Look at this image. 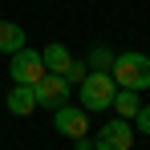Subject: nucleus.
I'll use <instances>...</instances> for the list:
<instances>
[{
    "mask_svg": "<svg viewBox=\"0 0 150 150\" xmlns=\"http://www.w3.org/2000/svg\"><path fill=\"white\" fill-rule=\"evenodd\" d=\"M110 77L118 81V89H150V57L146 53H118Z\"/></svg>",
    "mask_w": 150,
    "mask_h": 150,
    "instance_id": "obj_1",
    "label": "nucleus"
},
{
    "mask_svg": "<svg viewBox=\"0 0 150 150\" xmlns=\"http://www.w3.org/2000/svg\"><path fill=\"white\" fill-rule=\"evenodd\" d=\"M16 49H25V28L12 25V21H0V53L12 57Z\"/></svg>",
    "mask_w": 150,
    "mask_h": 150,
    "instance_id": "obj_9",
    "label": "nucleus"
},
{
    "mask_svg": "<svg viewBox=\"0 0 150 150\" xmlns=\"http://www.w3.org/2000/svg\"><path fill=\"white\" fill-rule=\"evenodd\" d=\"M114 110H118V118L134 122V114H138V89H118L114 93Z\"/></svg>",
    "mask_w": 150,
    "mask_h": 150,
    "instance_id": "obj_10",
    "label": "nucleus"
},
{
    "mask_svg": "<svg viewBox=\"0 0 150 150\" xmlns=\"http://www.w3.org/2000/svg\"><path fill=\"white\" fill-rule=\"evenodd\" d=\"M53 126H57L65 138H81V134H89V118H85L81 105H61V110H53Z\"/></svg>",
    "mask_w": 150,
    "mask_h": 150,
    "instance_id": "obj_7",
    "label": "nucleus"
},
{
    "mask_svg": "<svg viewBox=\"0 0 150 150\" xmlns=\"http://www.w3.org/2000/svg\"><path fill=\"white\" fill-rule=\"evenodd\" d=\"M134 126H138L142 134H150V101H146V105H138V114H134Z\"/></svg>",
    "mask_w": 150,
    "mask_h": 150,
    "instance_id": "obj_12",
    "label": "nucleus"
},
{
    "mask_svg": "<svg viewBox=\"0 0 150 150\" xmlns=\"http://www.w3.org/2000/svg\"><path fill=\"white\" fill-rule=\"evenodd\" d=\"M77 93H81V110L85 114H98V110H105V105H114V93H118V81L110 73H98V69H89L85 73V81L77 85Z\"/></svg>",
    "mask_w": 150,
    "mask_h": 150,
    "instance_id": "obj_2",
    "label": "nucleus"
},
{
    "mask_svg": "<svg viewBox=\"0 0 150 150\" xmlns=\"http://www.w3.org/2000/svg\"><path fill=\"white\" fill-rule=\"evenodd\" d=\"M73 150H93V138H89V134H81V138H73Z\"/></svg>",
    "mask_w": 150,
    "mask_h": 150,
    "instance_id": "obj_13",
    "label": "nucleus"
},
{
    "mask_svg": "<svg viewBox=\"0 0 150 150\" xmlns=\"http://www.w3.org/2000/svg\"><path fill=\"white\" fill-rule=\"evenodd\" d=\"M114 57H118V53H110V49H101V45H93V49H89V61H85V65H89V69H98V73H110Z\"/></svg>",
    "mask_w": 150,
    "mask_h": 150,
    "instance_id": "obj_11",
    "label": "nucleus"
},
{
    "mask_svg": "<svg viewBox=\"0 0 150 150\" xmlns=\"http://www.w3.org/2000/svg\"><path fill=\"white\" fill-rule=\"evenodd\" d=\"M33 89H37V105L41 110H61V105H69V98H73V85L65 77H57V73H45Z\"/></svg>",
    "mask_w": 150,
    "mask_h": 150,
    "instance_id": "obj_4",
    "label": "nucleus"
},
{
    "mask_svg": "<svg viewBox=\"0 0 150 150\" xmlns=\"http://www.w3.org/2000/svg\"><path fill=\"white\" fill-rule=\"evenodd\" d=\"M8 73H12V85H37L45 77V61L33 49H16L12 61H8Z\"/></svg>",
    "mask_w": 150,
    "mask_h": 150,
    "instance_id": "obj_5",
    "label": "nucleus"
},
{
    "mask_svg": "<svg viewBox=\"0 0 150 150\" xmlns=\"http://www.w3.org/2000/svg\"><path fill=\"white\" fill-rule=\"evenodd\" d=\"M130 146H134V126L126 122V118L105 122L98 130V138H93V150H130Z\"/></svg>",
    "mask_w": 150,
    "mask_h": 150,
    "instance_id": "obj_6",
    "label": "nucleus"
},
{
    "mask_svg": "<svg viewBox=\"0 0 150 150\" xmlns=\"http://www.w3.org/2000/svg\"><path fill=\"white\" fill-rule=\"evenodd\" d=\"M4 101H8V114H12V118H28V114L37 110V89H33V85H12Z\"/></svg>",
    "mask_w": 150,
    "mask_h": 150,
    "instance_id": "obj_8",
    "label": "nucleus"
},
{
    "mask_svg": "<svg viewBox=\"0 0 150 150\" xmlns=\"http://www.w3.org/2000/svg\"><path fill=\"white\" fill-rule=\"evenodd\" d=\"M41 61H45V73H57V77H65L69 85H81L85 81V73H89V65L85 61H73L69 57V49L65 45H45V53H41Z\"/></svg>",
    "mask_w": 150,
    "mask_h": 150,
    "instance_id": "obj_3",
    "label": "nucleus"
}]
</instances>
